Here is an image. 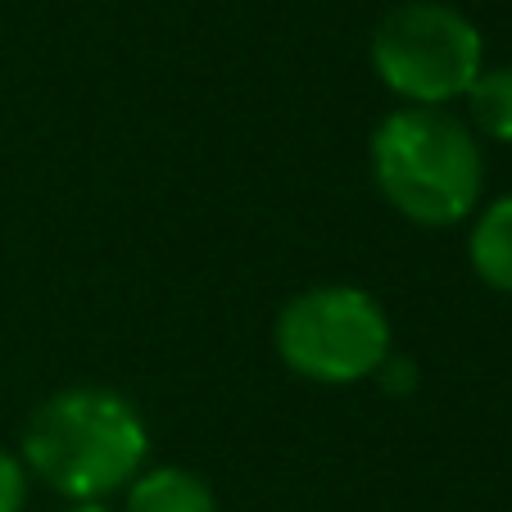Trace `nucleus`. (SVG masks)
I'll list each match as a JSON object with an SVG mask.
<instances>
[{"mask_svg":"<svg viewBox=\"0 0 512 512\" xmlns=\"http://www.w3.org/2000/svg\"><path fill=\"white\" fill-rule=\"evenodd\" d=\"M23 458L73 503H100L136 481L150 458V431L132 399L105 386H73L50 395L23 431Z\"/></svg>","mask_w":512,"mask_h":512,"instance_id":"obj_1","label":"nucleus"},{"mask_svg":"<svg viewBox=\"0 0 512 512\" xmlns=\"http://www.w3.org/2000/svg\"><path fill=\"white\" fill-rule=\"evenodd\" d=\"M372 177L417 227H454L481 195V145L445 109H395L372 136Z\"/></svg>","mask_w":512,"mask_h":512,"instance_id":"obj_2","label":"nucleus"},{"mask_svg":"<svg viewBox=\"0 0 512 512\" xmlns=\"http://www.w3.org/2000/svg\"><path fill=\"white\" fill-rule=\"evenodd\" d=\"M481 32L467 14L440 0H408L372 32V68L395 96L440 109L467 96L485 68Z\"/></svg>","mask_w":512,"mask_h":512,"instance_id":"obj_3","label":"nucleus"},{"mask_svg":"<svg viewBox=\"0 0 512 512\" xmlns=\"http://www.w3.org/2000/svg\"><path fill=\"white\" fill-rule=\"evenodd\" d=\"M277 354L290 372L322 386H354L377 377L390 358V318L368 290L313 286L281 309Z\"/></svg>","mask_w":512,"mask_h":512,"instance_id":"obj_4","label":"nucleus"},{"mask_svg":"<svg viewBox=\"0 0 512 512\" xmlns=\"http://www.w3.org/2000/svg\"><path fill=\"white\" fill-rule=\"evenodd\" d=\"M127 512H218L213 490L182 467H155L132 481Z\"/></svg>","mask_w":512,"mask_h":512,"instance_id":"obj_5","label":"nucleus"},{"mask_svg":"<svg viewBox=\"0 0 512 512\" xmlns=\"http://www.w3.org/2000/svg\"><path fill=\"white\" fill-rule=\"evenodd\" d=\"M472 268L490 290L512 295V195L494 200L472 227Z\"/></svg>","mask_w":512,"mask_h":512,"instance_id":"obj_6","label":"nucleus"},{"mask_svg":"<svg viewBox=\"0 0 512 512\" xmlns=\"http://www.w3.org/2000/svg\"><path fill=\"white\" fill-rule=\"evenodd\" d=\"M472 100V118L485 136L494 141H512V68H490L472 82L467 91Z\"/></svg>","mask_w":512,"mask_h":512,"instance_id":"obj_7","label":"nucleus"},{"mask_svg":"<svg viewBox=\"0 0 512 512\" xmlns=\"http://www.w3.org/2000/svg\"><path fill=\"white\" fill-rule=\"evenodd\" d=\"M23 503H28V476L19 458L0 449V512H23Z\"/></svg>","mask_w":512,"mask_h":512,"instance_id":"obj_8","label":"nucleus"},{"mask_svg":"<svg viewBox=\"0 0 512 512\" xmlns=\"http://www.w3.org/2000/svg\"><path fill=\"white\" fill-rule=\"evenodd\" d=\"M64 512H109L105 503H73V508H64Z\"/></svg>","mask_w":512,"mask_h":512,"instance_id":"obj_9","label":"nucleus"}]
</instances>
